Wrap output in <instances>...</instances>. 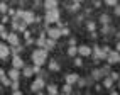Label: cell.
Segmentation results:
<instances>
[{
	"label": "cell",
	"instance_id": "7dc6e473",
	"mask_svg": "<svg viewBox=\"0 0 120 95\" xmlns=\"http://www.w3.org/2000/svg\"><path fill=\"white\" fill-rule=\"evenodd\" d=\"M63 95H69V93H63Z\"/></svg>",
	"mask_w": 120,
	"mask_h": 95
},
{
	"label": "cell",
	"instance_id": "d6a6232c",
	"mask_svg": "<svg viewBox=\"0 0 120 95\" xmlns=\"http://www.w3.org/2000/svg\"><path fill=\"white\" fill-rule=\"evenodd\" d=\"M75 65H76V66H81V65H83V59H81V58H75Z\"/></svg>",
	"mask_w": 120,
	"mask_h": 95
},
{
	"label": "cell",
	"instance_id": "c3c4849f",
	"mask_svg": "<svg viewBox=\"0 0 120 95\" xmlns=\"http://www.w3.org/2000/svg\"><path fill=\"white\" fill-rule=\"evenodd\" d=\"M36 2H39V0H36Z\"/></svg>",
	"mask_w": 120,
	"mask_h": 95
},
{
	"label": "cell",
	"instance_id": "603a6c76",
	"mask_svg": "<svg viewBox=\"0 0 120 95\" xmlns=\"http://www.w3.org/2000/svg\"><path fill=\"white\" fill-rule=\"evenodd\" d=\"M100 22L103 24V26H108V24H110V15H107V14H103L101 17H100Z\"/></svg>",
	"mask_w": 120,
	"mask_h": 95
},
{
	"label": "cell",
	"instance_id": "9a60e30c",
	"mask_svg": "<svg viewBox=\"0 0 120 95\" xmlns=\"http://www.w3.org/2000/svg\"><path fill=\"white\" fill-rule=\"evenodd\" d=\"M64 80H66V83H68V85H75V83L79 80V76H78L76 73H68V75L64 76Z\"/></svg>",
	"mask_w": 120,
	"mask_h": 95
},
{
	"label": "cell",
	"instance_id": "ac0fdd59",
	"mask_svg": "<svg viewBox=\"0 0 120 95\" xmlns=\"http://www.w3.org/2000/svg\"><path fill=\"white\" fill-rule=\"evenodd\" d=\"M46 92H47V95H58V87L56 85H47Z\"/></svg>",
	"mask_w": 120,
	"mask_h": 95
},
{
	"label": "cell",
	"instance_id": "3957f363",
	"mask_svg": "<svg viewBox=\"0 0 120 95\" xmlns=\"http://www.w3.org/2000/svg\"><path fill=\"white\" fill-rule=\"evenodd\" d=\"M44 20H46V26H49V24H52V22H58V20H59V9L47 10Z\"/></svg>",
	"mask_w": 120,
	"mask_h": 95
},
{
	"label": "cell",
	"instance_id": "9c48e42d",
	"mask_svg": "<svg viewBox=\"0 0 120 95\" xmlns=\"http://www.w3.org/2000/svg\"><path fill=\"white\" fill-rule=\"evenodd\" d=\"M47 37H51V39H59L61 37V29L59 27H51V29H47Z\"/></svg>",
	"mask_w": 120,
	"mask_h": 95
},
{
	"label": "cell",
	"instance_id": "277c9868",
	"mask_svg": "<svg viewBox=\"0 0 120 95\" xmlns=\"http://www.w3.org/2000/svg\"><path fill=\"white\" fill-rule=\"evenodd\" d=\"M107 63L112 66V65H117V63H120V53L115 51V49H112L108 54H107Z\"/></svg>",
	"mask_w": 120,
	"mask_h": 95
},
{
	"label": "cell",
	"instance_id": "60d3db41",
	"mask_svg": "<svg viewBox=\"0 0 120 95\" xmlns=\"http://www.w3.org/2000/svg\"><path fill=\"white\" fill-rule=\"evenodd\" d=\"M115 51H118V53H120V41L115 44Z\"/></svg>",
	"mask_w": 120,
	"mask_h": 95
},
{
	"label": "cell",
	"instance_id": "2e32d148",
	"mask_svg": "<svg viewBox=\"0 0 120 95\" xmlns=\"http://www.w3.org/2000/svg\"><path fill=\"white\" fill-rule=\"evenodd\" d=\"M47 68H49L51 71H59V70H61V66H59V63L56 61V59L49 61V66H47Z\"/></svg>",
	"mask_w": 120,
	"mask_h": 95
},
{
	"label": "cell",
	"instance_id": "4316f807",
	"mask_svg": "<svg viewBox=\"0 0 120 95\" xmlns=\"http://www.w3.org/2000/svg\"><path fill=\"white\" fill-rule=\"evenodd\" d=\"M110 76L113 78V82H115V80H117V82L120 80V73H117V71H112V73H110Z\"/></svg>",
	"mask_w": 120,
	"mask_h": 95
},
{
	"label": "cell",
	"instance_id": "d590c367",
	"mask_svg": "<svg viewBox=\"0 0 120 95\" xmlns=\"http://www.w3.org/2000/svg\"><path fill=\"white\" fill-rule=\"evenodd\" d=\"M113 10H115V15H120V5H118V4L113 7Z\"/></svg>",
	"mask_w": 120,
	"mask_h": 95
},
{
	"label": "cell",
	"instance_id": "ab89813d",
	"mask_svg": "<svg viewBox=\"0 0 120 95\" xmlns=\"http://www.w3.org/2000/svg\"><path fill=\"white\" fill-rule=\"evenodd\" d=\"M12 95H22V92H20V90H14Z\"/></svg>",
	"mask_w": 120,
	"mask_h": 95
},
{
	"label": "cell",
	"instance_id": "e0dca14e",
	"mask_svg": "<svg viewBox=\"0 0 120 95\" xmlns=\"http://www.w3.org/2000/svg\"><path fill=\"white\" fill-rule=\"evenodd\" d=\"M112 85H113V78H112L110 75L103 78V87H105V88H112Z\"/></svg>",
	"mask_w": 120,
	"mask_h": 95
},
{
	"label": "cell",
	"instance_id": "6da1fadb",
	"mask_svg": "<svg viewBox=\"0 0 120 95\" xmlns=\"http://www.w3.org/2000/svg\"><path fill=\"white\" fill-rule=\"evenodd\" d=\"M30 58H32V61H34V66H42L44 63L47 61V49H44V48H37V49L32 51Z\"/></svg>",
	"mask_w": 120,
	"mask_h": 95
},
{
	"label": "cell",
	"instance_id": "7a4b0ae2",
	"mask_svg": "<svg viewBox=\"0 0 120 95\" xmlns=\"http://www.w3.org/2000/svg\"><path fill=\"white\" fill-rule=\"evenodd\" d=\"M15 15H17L19 19H22L24 22H27V24H34L36 22V15H34V12H30V10H17Z\"/></svg>",
	"mask_w": 120,
	"mask_h": 95
},
{
	"label": "cell",
	"instance_id": "f6af8a7d",
	"mask_svg": "<svg viewBox=\"0 0 120 95\" xmlns=\"http://www.w3.org/2000/svg\"><path fill=\"white\" fill-rule=\"evenodd\" d=\"M73 2H78V4H79V2H81V0H73Z\"/></svg>",
	"mask_w": 120,
	"mask_h": 95
},
{
	"label": "cell",
	"instance_id": "83f0119b",
	"mask_svg": "<svg viewBox=\"0 0 120 95\" xmlns=\"http://www.w3.org/2000/svg\"><path fill=\"white\" fill-rule=\"evenodd\" d=\"M0 12H2V14H7V12H9V7H7L5 4H0Z\"/></svg>",
	"mask_w": 120,
	"mask_h": 95
},
{
	"label": "cell",
	"instance_id": "e575fe53",
	"mask_svg": "<svg viewBox=\"0 0 120 95\" xmlns=\"http://www.w3.org/2000/svg\"><path fill=\"white\" fill-rule=\"evenodd\" d=\"M10 87H12L14 90H19V82H12V83H10Z\"/></svg>",
	"mask_w": 120,
	"mask_h": 95
},
{
	"label": "cell",
	"instance_id": "74e56055",
	"mask_svg": "<svg viewBox=\"0 0 120 95\" xmlns=\"http://www.w3.org/2000/svg\"><path fill=\"white\" fill-rule=\"evenodd\" d=\"M7 22H10V19L9 17H7V14L4 15V17H2V24H7Z\"/></svg>",
	"mask_w": 120,
	"mask_h": 95
},
{
	"label": "cell",
	"instance_id": "1f68e13d",
	"mask_svg": "<svg viewBox=\"0 0 120 95\" xmlns=\"http://www.w3.org/2000/svg\"><path fill=\"white\" fill-rule=\"evenodd\" d=\"M61 36H69V29L68 27H63L61 29Z\"/></svg>",
	"mask_w": 120,
	"mask_h": 95
},
{
	"label": "cell",
	"instance_id": "7402d4cb",
	"mask_svg": "<svg viewBox=\"0 0 120 95\" xmlns=\"http://www.w3.org/2000/svg\"><path fill=\"white\" fill-rule=\"evenodd\" d=\"M76 54H78V48H76V46H69V49H68V56L75 58Z\"/></svg>",
	"mask_w": 120,
	"mask_h": 95
},
{
	"label": "cell",
	"instance_id": "ba28073f",
	"mask_svg": "<svg viewBox=\"0 0 120 95\" xmlns=\"http://www.w3.org/2000/svg\"><path fill=\"white\" fill-rule=\"evenodd\" d=\"M24 66H26V63L22 61V58L19 56V54H15V56L12 58V68H17V70H22Z\"/></svg>",
	"mask_w": 120,
	"mask_h": 95
},
{
	"label": "cell",
	"instance_id": "ffe728a7",
	"mask_svg": "<svg viewBox=\"0 0 120 95\" xmlns=\"http://www.w3.org/2000/svg\"><path fill=\"white\" fill-rule=\"evenodd\" d=\"M91 78H93V80H101V78H103V75H101V70H100V68L93 70V73H91Z\"/></svg>",
	"mask_w": 120,
	"mask_h": 95
},
{
	"label": "cell",
	"instance_id": "4fadbf2b",
	"mask_svg": "<svg viewBox=\"0 0 120 95\" xmlns=\"http://www.w3.org/2000/svg\"><path fill=\"white\" fill-rule=\"evenodd\" d=\"M9 54H10V49L7 48V44L0 43V59H7V58H9Z\"/></svg>",
	"mask_w": 120,
	"mask_h": 95
},
{
	"label": "cell",
	"instance_id": "d6986e66",
	"mask_svg": "<svg viewBox=\"0 0 120 95\" xmlns=\"http://www.w3.org/2000/svg\"><path fill=\"white\" fill-rule=\"evenodd\" d=\"M54 46H56V39L47 37V39H46V48H44V49H47V51H49V49H52Z\"/></svg>",
	"mask_w": 120,
	"mask_h": 95
},
{
	"label": "cell",
	"instance_id": "52a82bcc",
	"mask_svg": "<svg viewBox=\"0 0 120 95\" xmlns=\"http://www.w3.org/2000/svg\"><path fill=\"white\" fill-rule=\"evenodd\" d=\"M91 51H93V58L95 59H107V54L103 53V49H101L100 46H93Z\"/></svg>",
	"mask_w": 120,
	"mask_h": 95
},
{
	"label": "cell",
	"instance_id": "484cf974",
	"mask_svg": "<svg viewBox=\"0 0 120 95\" xmlns=\"http://www.w3.org/2000/svg\"><path fill=\"white\" fill-rule=\"evenodd\" d=\"M0 80H2V83H4V85H7V87H9V85L12 83V82H10V78H9V76H2V78H0Z\"/></svg>",
	"mask_w": 120,
	"mask_h": 95
},
{
	"label": "cell",
	"instance_id": "f35d334b",
	"mask_svg": "<svg viewBox=\"0 0 120 95\" xmlns=\"http://www.w3.org/2000/svg\"><path fill=\"white\" fill-rule=\"evenodd\" d=\"M78 83H79V87H85L86 85V80H78Z\"/></svg>",
	"mask_w": 120,
	"mask_h": 95
},
{
	"label": "cell",
	"instance_id": "44dd1931",
	"mask_svg": "<svg viewBox=\"0 0 120 95\" xmlns=\"http://www.w3.org/2000/svg\"><path fill=\"white\" fill-rule=\"evenodd\" d=\"M46 39H47L46 34H41V37H39L37 41H36V44H37L39 48H46Z\"/></svg>",
	"mask_w": 120,
	"mask_h": 95
},
{
	"label": "cell",
	"instance_id": "8fae6325",
	"mask_svg": "<svg viewBox=\"0 0 120 95\" xmlns=\"http://www.w3.org/2000/svg\"><path fill=\"white\" fill-rule=\"evenodd\" d=\"M7 76H9L12 82H19V78H20V70H17V68H12V70H9Z\"/></svg>",
	"mask_w": 120,
	"mask_h": 95
},
{
	"label": "cell",
	"instance_id": "5bb4252c",
	"mask_svg": "<svg viewBox=\"0 0 120 95\" xmlns=\"http://www.w3.org/2000/svg\"><path fill=\"white\" fill-rule=\"evenodd\" d=\"M44 9H46V12L58 9V0H44Z\"/></svg>",
	"mask_w": 120,
	"mask_h": 95
},
{
	"label": "cell",
	"instance_id": "f546056e",
	"mask_svg": "<svg viewBox=\"0 0 120 95\" xmlns=\"http://www.w3.org/2000/svg\"><path fill=\"white\" fill-rule=\"evenodd\" d=\"M117 2H118V0H105V4H107V5H110V7H115V5H117Z\"/></svg>",
	"mask_w": 120,
	"mask_h": 95
},
{
	"label": "cell",
	"instance_id": "f1b7e54d",
	"mask_svg": "<svg viewBox=\"0 0 120 95\" xmlns=\"http://www.w3.org/2000/svg\"><path fill=\"white\" fill-rule=\"evenodd\" d=\"M86 29L91 31V32H95V22H88V24H86Z\"/></svg>",
	"mask_w": 120,
	"mask_h": 95
},
{
	"label": "cell",
	"instance_id": "b9f144b4",
	"mask_svg": "<svg viewBox=\"0 0 120 95\" xmlns=\"http://www.w3.org/2000/svg\"><path fill=\"white\" fill-rule=\"evenodd\" d=\"M4 31H5V26H4V24H0V32H4Z\"/></svg>",
	"mask_w": 120,
	"mask_h": 95
},
{
	"label": "cell",
	"instance_id": "ee69618b",
	"mask_svg": "<svg viewBox=\"0 0 120 95\" xmlns=\"http://www.w3.org/2000/svg\"><path fill=\"white\" fill-rule=\"evenodd\" d=\"M110 95H118V92H112V93H110Z\"/></svg>",
	"mask_w": 120,
	"mask_h": 95
},
{
	"label": "cell",
	"instance_id": "d4e9b609",
	"mask_svg": "<svg viewBox=\"0 0 120 95\" xmlns=\"http://www.w3.org/2000/svg\"><path fill=\"white\" fill-rule=\"evenodd\" d=\"M69 10L71 12H78L79 10V4L78 2H73V5H69Z\"/></svg>",
	"mask_w": 120,
	"mask_h": 95
},
{
	"label": "cell",
	"instance_id": "7bdbcfd3",
	"mask_svg": "<svg viewBox=\"0 0 120 95\" xmlns=\"http://www.w3.org/2000/svg\"><path fill=\"white\" fill-rule=\"evenodd\" d=\"M2 76H5V71H4L2 68H0V78H2Z\"/></svg>",
	"mask_w": 120,
	"mask_h": 95
},
{
	"label": "cell",
	"instance_id": "4dcf8cb0",
	"mask_svg": "<svg viewBox=\"0 0 120 95\" xmlns=\"http://www.w3.org/2000/svg\"><path fill=\"white\" fill-rule=\"evenodd\" d=\"M112 31V27H108V26H103L101 27V34H107V32H110Z\"/></svg>",
	"mask_w": 120,
	"mask_h": 95
},
{
	"label": "cell",
	"instance_id": "8992f818",
	"mask_svg": "<svg viewBox=\"0 0 120 95\" xmlns=\"http://www.w3.org/2000/svg\"><path fill=\"white\" fill-rule=\"evenodd\" d=\"M39 71H41V70H39V66H34V65H32V66H27V65H26V66L22 68V75L26 76V78H30L34 73H39Z\"/></svg>",
	"mask_w": 120,
	"mask_h": 95
},
{
	"label": "cell",
	"instance_id": "7c38bea8",
	"mask_svg": "<svg viewBox=\"0 0 120 95\" xmlns=\"http://www.w3.org/2000/svg\"><path fill=\"white\" fill-rule=\"evenodd\" d=\"M78 54L79 56H90L91 54V48L90 46H86V44H83V46H78Z\"/></svg>",
	"mask_w": 120,
	"mask_h": 95
},
{
	"label": "cell",
	"instance_id": "cb8c5ba5",
	"mask_svg": "<svg viewBox=\"0 0 120 95\" xmlns=\"http://www.w3.org/2000/svg\"><path fill=\"white\" fill-rule=\"evenodd\" d=\"M71 90H73V85H68V83L61 88V92H63V93H71Z\"/></svg>",
	"mask_w": 120,
	"mask_h": 95
},
{
	"label": "cell",
	"instance_id": "30bf717a",
	"mask_svg": "<svg viewBox=\"0 0 120 95\" xmlns=\"http://www.w3.org/2000/svg\"><path fill=\"white\" fill-rule=\"evenodd\" d=\"M7 43H9V44H12V46H19V44H20L19 34H15V32H9V37H7Z\"/></svg>",
	"mask_w": 120,
	"mask_h": 95
},
{
	"label": "cell",
	"instance_id": "bcb514c9",
	"mask_svg": "<svg viewBox=\"0 0 120 95\" xmlns=\"http://www.w3.org/2000/svg\"><path fill=\"white\" fill-rule=\"evenodd\" d=\"M118 88H120V80H118Z\"/></svg>",
	"mask_w": 120,
	"mask_h": 95
},
{
	"label": "cell",
	"instance_id": "5b68a950",
	"mask_svg": "<svg viewBox=\"0 0 120 95\" xmlns=\"http://www.w3.org/2000/svg\"><path fill=\"white\" fill-rule=\"evenodd\" d=\"M42 88H46V83H44V78L42 76L36 78V80L30 83V90H32V92H41Z\"/></svg>",
	"mask_w": 120,
	"mask_h": 95
},
{
	"label": "cell",
	"instance_id": "836d02e7",
	"mask_svg": "<svg viewBox=\"0 0 120 95\" xmlns=\"http://www.w3.org/2000/svg\"><path fill=\"white\" fill-rule=\"evenodd\" d=\"M101 49H103V53H105V54H108V53L112 51V48H110V46H103Z\"/></svg>",
	"mask_w": 120,
	"mask_h": 95
},
{
	"label": "cell",
	"instance_id": "8d00e7d4",
	"mask_svg": "<svg viewBox=\"0 0 120 95\" xmlns=\"http://www.w3.org/2000/svg\"><path fill=\"white\" fill-rule=\"evenodd\" d=\"M0 37H2V39H7V37H9V32H7V31H4V32H0Z\"/></svg>",
	"mask_w": 120,
	"mask_h": 95
}]
</instances>
